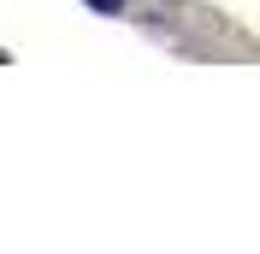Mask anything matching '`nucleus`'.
<instances>
[{
	"instance_id": "f257e3e1",
	"label": "nucleus",
	"mask_w": 260,
	"mask_h": 254,
	"mask_svg": "<svg viewBox=\"0 0 260 254\" xmlns=\"http://www.w3.org/2000/svg\"><path fill=\"white\" fill-rule=\"evenodd\" d=\"M89 6H95V12H107V18H118V12H124V0H89Z\"/></svg>"
},
{
	"instance_id": "f03ea898",
	"label": "nucleus",
	"mask_w": 260,
	"mask_h": 254,
	"mask_svg": "<svg viewBox=\"0 0 260 254\" xmlns=\"http://www.w3.org/2000/svg\"><path fill=\"white\" fill-rule=\"evenodd\" d=\"M0 65H6V53H0Z\"/></svg>"
}]
</instances>
